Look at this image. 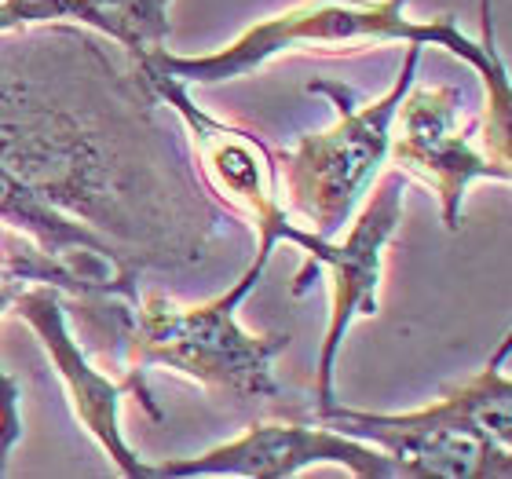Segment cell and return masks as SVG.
<instances>
[{
  "instance_id": "277c9868",
  "label": "cell",
  "mask_w": 512,
  "mask_h": 479,
  "mask_svg": "<svg viewBox=\"0 0 512 479\" xmlns=\"http://www.w3.org/2000/svg\"><path fill=\"white\" fill-rule=\"evenodd\" d=\"M264 275L253 264L242 271L235 286L209 304L180 308L161 293H147L136 311V326L128 337V370L143 381V370L165 366L187 381L202 384L205 392L256 403L278 395L275 355L289 348L286 333H249L238 322V304L249 297Z\"/></svg>"
},
{
  "instance_id": "5b68a950",
  "label": "cell",
  "mask_w": 512,
  "mask_h": 479,
  "mask_svg": "<svg viewBox=\"0 0 512 479\" xmlns=\"http://www.w3.org/2000/svg\"><path fill=\"white\" fill-rule=\"evenodd\" d=\"M348 238H315L311 231L297 227L293 242L308 264L300 267L293 282V297H304L311 289V278H326L330 289V326L322 337L319 362H315V410L337 403L333 395V370L341 355L344 333L352 330L355 319H374L377 315V289H381L384 249L403 224V172H384L374 180L370 194L363 198V209L348 220Z\"/></svg>"
},
{
  "instance_id": "3957f363",
  "label": "cell",
  "mask_w": 512,
  "mask_h": 479,
  "mask_svg": "<svg viewBox=\"0 0 512 479\" xmlns=\"http://www.w3.org/2000/svg\"><path fill=\"white\" fill-rule=\"evenodd\" d=\"M421 44H406L403 70L381 99L359 103L344 81H311V96H326L337 121L300 143L278 161V194L289 220L315 238H337L381 176L399 99L414 85Z\"/></svg>"
},
{
  "instance_id": "ba28073f",
  "label": "cell",
  "mask_w": 512,
  "mask_h": 479,
  "mask_svg": "<svg viewBox=\"0 0 512 479\" xmlns=\"http://www.w3.org/2000/svg\"><path fill=\"white\" fill-rule=\"evenodd\" d=\"M311 465H337L359 479H399L395 461L363 443L344 436L337 428L322 425H286L264 421L246 436L220 443L198 458H172L161 465H147V479H187V476H246V479H289Z\"/></svg>"
},
{
  "instance_id": "8992f818",
  "label": "cell",
  "mask_w": 512,
  "mask_h": 479,
  "mask_svg": "<svg viewBox=\"0 0 512 479\" xmlns=\"http://www.w3.org/2000/svg\"><path fill=\"white\" fill-rule=\"evenodd\" d=\"M143 85L154 92V99L169 103L183 118L191 143L198 150V165H202L205 180L220 198H224L235 213H242L256 231V256L253 264L267 267L275 245L293 242L297 224L289 220L282 209V194H278V161L275 154L246 128L227 125L213 118L191 99V88L172 81L165 74H147Z\"/></svg>"
},
{
  "instance_id": "6da1fadb",
  "label": "cell",
  "mask_w": 512,
  "mask_h": 479,
  "mask_svg": "<svg viewBox=\"0 0 512 479\" xmlns=\"http://www.w3.org/2000/svg\"><path fill=\"white\" fill-rule=\"evenodd\" d=\"M406 0H300L282 15L249 26L235 44H227L213 55H154L139 77L165 74L180 85H227L238 77H249L264 63L300 48H370V44H436L469 63L483 81L487 107H483L480 139L491 158L509 165L512 143V92L509 66L494 48L491 4L480 0V41L461 33L454 15H439L432 22L410 19Z\"/></svg>"
},
{
  "instance_id": "9c48e42d",
  "label": "cell",
  "mask_w": 512,
  "mask_h": 479,
  "mask_svg": "<svg viewBox=\"0 0 512 479\" xmlns=\"http://www.w3.org/2000/svg\"><path fill=\"white\" fill-rule=\"evenodd\" d=\"M33 333L41 348L52 359L59 381L66 384V395H70V406H74L77 421L85 425V432L96 439L103 454L114 461V469L128 479H147V461L136 458V450L128 447L125 436H121V399L125 395H139V403L147 406L150 417H161L158 406L150 403L147 388L139 377L125 373L121 381L99 373L92 362L85 359L81 344L74 341L70 333V322H66L63 300H59V289L48 286V282H33V286L19 289L11 308Z\"/></svg>"
},
{
  "instance_id": "52a82bcc",
  "label": "cell",
  "mask_w": 512,
  "mask_h": 479,
  "mask_svg": "<svg viewBox=\"0 0 512 479\" xmlns=\"http://www.w3.org/2000/svg\"><path fill=\"white\" fill-rule=\"evenodd\" d=\"M388 161L436 194L447 231L465 224V194L476 180H512L505 161L472 143V128L458 118V92L447 85H410L392 121Z\"/></svg>"
},
{
  "instance_id": "7a4b0ae2",
  "label": "cell",
  "mask_w": 512,
  "mask_h": 479,
  "mask_svg": "<svg viewBox=\"0 0 512 479\" xmlns=\"http://www.w3.org/2000/svg\"><path fill=\"white\" fill-rule=\"evenodd\" d=\"M509 333L472 381L410 414H370L333 403L322 425L374 443L403 479H509L512 476V381Z\"/></svg>"
},
{
  "instance_id": "30bf717a",
  "label": "cell",
  "mask_w": 512,
  "mask_h": 479,
  "mask_svg": "<svg viewBox=\"0 0 512 479\" xmlns=\"http://www.w3.org/2000/svg\"><path fill=\"white\" fill-rule=\"evenodd\" d=\"M0 224L26 235L30 242H37L52 260L77 267L99 289L132 293L128 278L118 271L114 245L107 238H99L96 231L74 224L52 202H44L41 194L33 191L30 183H22L8 165H0Z\"/></svg>"
},
{
  "instance_id": "8fae6325",
  "label": "cell",
  "mask_w": 512,
  "mask_h": 479,
  "mask_svg": "<svg viewBox=\"0 0 512 479\" xmlns=\"http://www.w3.org/2000/svg\"><path fill=\"white\" fill-rule=\"evenodd\" d=\"M172 0H0V33L41 22H85L118 41L136 70L165 52Z\"/></svg>"
}]
</instances>
